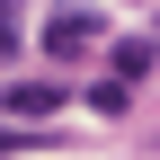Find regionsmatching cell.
I'll list each match as a JSON object with an SVG mask.
<instances>
[{
    "label": "cell",
    "instance_id": "6da1fadb",
    "mask_svg": "<svg viewBox=\"0 0 160 160\" xmlns=\"http://www.w3.org/2000/svg\"><path fill=\"white\" fill-rule=\"evenodd\" d=\"M98 45H107L98 9H53L45 18V53H53V62H80V53H98Z\"/></svg>",
    "mask_w": 160,
    "mask_h": 160
},
{
    "label": "cell",
    "instance_id": "7a4b0ae2",
    "mask_svg": "<svg viewBox=\"0 0 160 160\" xmlns=\"http://www.w3.org/2000/svg\"><path fill=\"white\" fill-rule=\"evenodd\" d=\"M0 107H9V125H45V116L71 107V89H62V80H9V89H0Z\"/></svg>",
    "mask_w": 160,
    "mask_h": 160
},
{
    "label": "cell",
    "instance_id": "3957f363",
    "mask_svg": "<svg viewBox=\"0 0 160 160\" xmlns=\"http://www.w3.org/2000/svg\"><path fill=\"white\" fill-rule=\"evenodd\" d=\"M142 71H151V36H125V45H107V80H125V89H133Z\"/></svg>",
    "mask_w": 160,
    "mask_h": 160
},
{
    "label": "cell",
    "instance_id": "277c9868",
    "mask_svg": "<svg viewBox=\"0 0 160 160\" xmlns=\"http://www.w3.org/2000/svg\"><path fill=\"white\" fill-rule=\"evenodd\" d=\"M27 151H45V133L36 125H0V160H27Z\"/></svg>",
    "mask_w": 160,
    "mask_h": 160
},
{
    "label": "cell",
    "instance_id": "5b68a950",
    "mask_svg": "<svg viewBox=\"0 0 160 160\" xmlns=\"http://www.w3.org/2000/svg\"><path fill=\"white\" fill-rule=\"evenodd\" d=\"M89 107H98V116H125V107H133V89H125V80H98V89H89Z\"/></svg>",
    "mask_w": 160,
    "mask_h": 160
},
{
    "label": "cell",
    "instance_id": "8992f818",
    "mask_svg": "<svg viewBox=\"0 0 160 160\" xmlns=\"http://www.w3.org/2000/svg\"><path fill=\"white\" fill-rule=\"evenodd\" d=\"M18 53V18H9V0H0V62Z\"/></svg>",
    "mask_w": 160,
    "mask_h": 160
}]
</instances>
